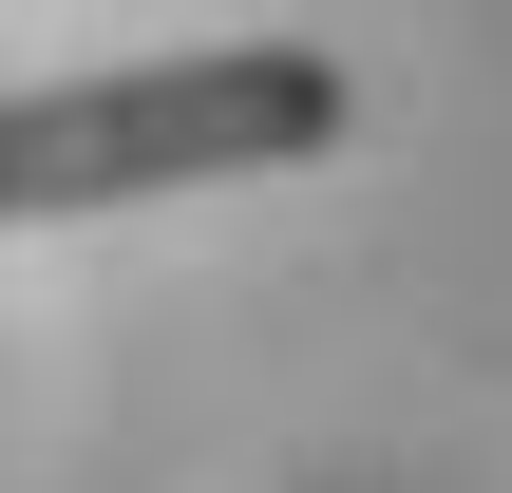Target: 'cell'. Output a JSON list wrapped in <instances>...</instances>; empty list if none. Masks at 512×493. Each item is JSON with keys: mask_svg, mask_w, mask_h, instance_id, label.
Here are the masks:
<instances>
[{"mask_svg": "<svg viewBox=\"0 0 512 493\" xmlns=\"http://www.w3.org/2000/svg\"><path fill=\"white\" fill-rule=\"evenodd\" d=\"M342 57L323 38H171V57H95L0 95V228H76V209H152V190H247L304 171L342 133Z\"/></svg>", "mask_w": 512, "mask_h": 493, "instance_id": "6da1fadb", "label": "cell"}]
</instances>
